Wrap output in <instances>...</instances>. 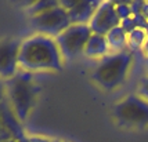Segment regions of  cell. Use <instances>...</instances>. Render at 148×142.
<instances>
[{"label": "cell", "instance_id": "cell-1", "mask_svg": "<svg viewBox=\"0 0 148 142\" xmlns=\"http://www.w3.org/2000/svg\"><path fill=\"white\" fill-rule=\"evenodd\" d=\"M64 58L58 48L56 39L50 36L33 33L21 41L18 54L19 71L57 72L62 69Z\"/></svg>", "mask_w": 148, "mask_h": 142}, {"label": "cell", "instance_id": "cell-2", "mask_svg": "<svg viewBox=\"0 0 148 142\" xmlns=\"http://www.w3.org/2000/svg\"><path fill=\"white\" fill-rule=\"evenodd\" d=\"M4 86L7 102L10 103L19 122H26L36 106L40 86L35 82L32 73L24 71H18L15 76L4 80Z\"/></svg>", "mask_w": 148, "mask_h": 142}, {"label": "cell", "instance_id": "cell-3", "mask_svg": "<svg viewBox=\"0 0 148 142\" xmlns=\"http://www.w3.org/2000/svg\"><path fill=\"white\" fill-rule=\"evenodd\" d=\"M134 64V52L125 50L121 52H110L107 57L98 61L91 72L93 82L105 91L119 88L129 76Z\"/></svg>", "mask_w": 148, "mask_h": 142}, {"label": "cell", "instance_id": "cell-4", "mask_svg": "<svg viewBox=\"0 0 148 142\" xmlns=\"http://www.w3.org/2000/svg\"><path fill=\"white\" fill-rule=\"evenodd\" d=\"M114 117L123 127H148V102L138 94H130L114 106Z\"/></svg>", "mask_w": 148, "mask_h": 142}, {"label": "cell", "instance_id": "cell-5", "mask_svg": "<svg viewBox=\"0 0 148 142\" xmlns=\"http://www.w3.org/2000/svg\"><path fill=\"white\" fill-rule=\"evenodd\" d=\"M93 35L89 25H77L72 24L68 29H65L61 35L56 37L60 51L64 59H75L79 55H83L84 47Z\"/></svg>", "mask_w": 148, "mask_h": 142}, {"label": "cell", "instance_id": "cell-6", "mask_svg": "<svg viewBox=\"0 0 148 142\" xmlns=\"http://www.w3.org/2000/svg\"><path fill=\"white\" fill-rule=\"evenodd\" d=\"M31 25L38 33L56 39L58 35H61L65 29H68L72 25V22L69 20L66 10H64L58 4L57 7H54L46 13L32 17Z\"/></svg>", "mask_w": 148, "mask_h": 142}, {"label": "cell", "instance_id": "cell-7", "mask_svg": "<svg viewBox=\"0 0 148 142\" xmlns=\"http://www.w3.org/2000/svg\"><path fill=\"white\" fill-rule=\"evenodd\" d=\"M19 47H21V41L18 39L0 40V79L1 80L11 79L18 73Z\"/></svg>", "mask_w": 148, "mask_h": 142}, {"label": "cell", "instance_id": "cell-8", "mask_svg": "<svg viewBox=\"0 0 148 142\" xmlns=\"http://www.w3.org/2000/svg\"><path fill=\"white\" fill-rule=\"evenodd\" d=\"M119 25L121 18L116 14L115 1H101L89 24L91 32L101 36H105L110 31Z\"/></svg>", "mask_w": 148, "mask_h": 142}, {"label": "cell", "instance_id": "cell-9", "mask_svg": "<svg viewBox=\"0 0 148 142\" xmlns=\"http://www.w3.org/2000/svg\"><path fill=\"white\" fill-rule=\"evenodd\" d=\"M100 4H101V1H96V0L75 1V4L72 6V8H69L66 13L69 15V20H71L72 24L89 25Z\"/></svg>", "mask_w": 148, "mask_h": 142}, {"label": "cell", "instance_id": "cell-10", "mask_svg": "<svg viewBox=\"0 0 148 142\" xmlns=\"http://www.w3.org/2000/svg\"><path fill=\"white\" fill-rule=\"evenodd\" d=\"M0 116H1V123H3L4 128L11 134L14 139L21 141V139L26 138L25 131L22 128V123L19 122L17 115L14 113V110L11 109L7 99H3L0 102Z\"/></svg>", "mask_w": 148, "mask_h": 142}, {"label": "cell", "instance_id": "cell-11", "mask_svg": "<svg viewBox=\"0 0 148 142\" xmlns=\"http://www.w3.org/2000/svg\"><path fill=\"white\" fill-rule=\"evenodd\" d=\"M108 54H110V47H108V43L105 40V36L93 33L89 41H87L86 47H84L83 55H86L87 58L101 59L104 57H107Z\"/></svg>", "mask_w": 148, "mask_h": 142}, {"label": "cell", "instance_id": "cell-12", "mask_svg": "<svg viewBox=\"0 0 148 142\" xmlns=\"http://www.w3.org/2000/svg\"><path fill=\"white\" fill-rule=\"evenodd\" d=\"M105 40L110 47V52H121L127 50V33L122 26H116L105 35Z\"/></svg>", "mask_w": 148, "mask_h": 142}, {"label": "cell", "instance_id": "cell-13", "mask_svg": "<svg viewBox=\"0 0 148 142\" xmlns=\"http://www.w3.org/2000/svg\"><path fill=\"white\" fill-rule=\"evenodd\" d=\"M145 41H147V33L144 29L136 28L134 31L127 33V50H130L132 52H136L138 50L143 51Z\"/></svg>", "mask_w": 148, "mask_h": 142}, {"label": "cell", "instance_id": "cell-14", "mask_svg": "<svg viewBox=\"0 0 148 142\" xmlns=\"http://www.w3.org/2000/svg\"><path fill=\"white\" fill-rule=\"evenodd\" d=\"M60 1H54V0H43V1H33L28 7V14L29 17H36L39 14H43L49 10H51L54 7H57Z\"/></svg>", "mask_w": 148, "mask_h": 142}, {"label": "cell", "instance_id": "cell-15", "mask_svg": "<svg viewBox=\"0 0 148 142\" xmlns=\"http://www.w3.org/2000/svg\"><path fill=\"white\" fill-rule=\"evenodd\" d=\"M115 8H116V14L121 18V21L132 17V10H130L129 3H115Z\"/></svg>", "mask_w": 148, "mask_h": 142}, {"label": "cell", "instance_id": "cell-16", "mask_svg": "<svg viewBox=\"0 0 148 142\" xmlns=\"http://www.w3.org/2000/svg\"><path fill=\"white\" fill-rule=\"evenodd\" d=\"M136 94H138L143 99H145V101L148 102V75L147 76H144L143 79H140Z\"/></svg>", "mask_w": 148, "mask_h": 142}, {"label": "cell", "instance_id": "cell-17", "mask_svg": "<svg viewBox=\"0 0 148 142\" xmlns=\"http://www.w3.org/2000/svg\"><path fill=\"white\" fill-rule=\"evenodd\" d=\"M121 26H122V29L125 31L126 33H130L132 31H134L137 25H136L134 20H133V17H130V18H126V20H122L121 21Z\"/></svg>", "mask_w": 148, "mask_h": 142}, {"label": "cell", "instance_id": "cell-18", "mask_svg": "<svg viewBox=\"0 0 148 142\" xmlns=\"http://www.w3.org/2000/svg\"><path fill=\"white\" fill-rule=\"evenodd\" d=\"M130 4V10H132V15H137V14H141L143 6H144V1H132Z\"/></svg>", "mask_w": 148, "mask_h": 142}, {"label": "cell", "instance_id": "cell-19", "mask_svg": "<svg viewBox=\"0 0 148 142\" xmlns=\"http://www.w3.org/2000/svg\"><path fill=\"white\" fill-rule=\"evenodd\" d=\"M28 141L29 142H51V139L46 138V137H40V135H32V137H28Z\"/></svg>", "mask_w": 148, "mask_h": 142}, {"label": "cell", "instance_id": "cell-20", "mask_svg": "<svg viewBox=\"0 0 148 142\" xmlns=\"http://www.w3.org/2000/svg\"><path fill=\"white\" fill-rule=\"evenodd\" d=\"M6 99V86H4V80L0 79V102Z\"/></svg>", "mask_w": 148, "mask_h": 142}, {"label": "cell", "instance_id": "cell-21", "mask_svg": "<svg viewBox=\"0 0 148 142\" xmlns=\"http://www.w3.org/2000/svg\"><path fill=\"white\" fill-rule=\"evenodd\" d=\"M141 14L144 15V17H145V20L148 21V1H144V6H143Z\"/></svg>", "mask_w": 148, "mask_h": 142}, {"label": "cell", "instance_id": "cell-22", "mask_svg": "<svg viewBox=\"0 0 148 142\" xmlns=\"http://www.w3.org/2000/svg\"><path fill=\"white\" fill-rule=\"evenodd\" d=\"M143 52L145 54V58H148V39H147V41H145L144 47H143Z\"/></svg>", "mask_w": 148, "mask_h": 142}, {"label": "cell", "instance_id": "cell-23", "mask_svg": "<svg viewBox=\"0 0 148 142\" xmlns=\"http://www.w3.org/2000/svg\"><path fill=\"white\" fill-rule=\"evenodd\" d=\"M4 130V126H3V123H1V116H0V131H3Z\"/></svg>", "mask_w": 148, "mask_h": 142}, {"label": "cell", "instance_id": "cell-24", "mask_svg": "<svg viewBox=\"0 0 148 142\" xmlns=\"http://www.w3.org/2000/svg\"><path fill=\"white\" fill-rule=\"evenodd\" d=\"M145 71L148 73V58H145Z\"/></svg>", "mask_w": 148, "mask_h": 142}, {"label": "cell", "instance_id": "cell-25", "mask_svg": "<svg viewBox=\"0 0 148 142\" xmlns=\"http://www.w3.org/2000/svg\"><path fill=\"white\" fill-rule=\"evenodd\" d=\"M18 142H29V141H28V137H26V138H24V139H21V141H18Z\"/></svg>", "mask_w": 148, "mask_h": 142}, {"label": "cell", "instance_id": "cell-26", "mask_svg": "<svg viewBox=\"0 0 148 142\" xmlns=\"http://www.w3.org/2000/svg\"><path fill=\"white\" fill-rule=\"evenodd\" d=\"M7 142H18V141H17V139H14V138H11V139H8Z\"/></svg>", "mask_w": 148, "mask_h": 142}, {"label": "cell", "instance_id": "cell-27", "mask_svg": "<svg viewBox=\"0 0 148 142\" xmlns=\"http://www.w3.org/2000/svg\"><path fill=\"white\" fill-rule=\"evenodd\" d=\"M144 31H145V33H147V39H148V25L145 26V29H144Z\"/></svg>", "mask_w": 148, "mask_h": 142}, {"label": "cell", "instance_id": "cell-28", "mask_svg": "<svg viewBox=\"0 0 148 142\" xmlns=\"http://www.w3.org/2000/svg\"><path fill=\"white\" fill-rule=\"evenodd\" d=\"M51 142H62V141H60V139H51Z\"/></svg>", "mask_w": 148, "mask_h": 142}]
</instances>
